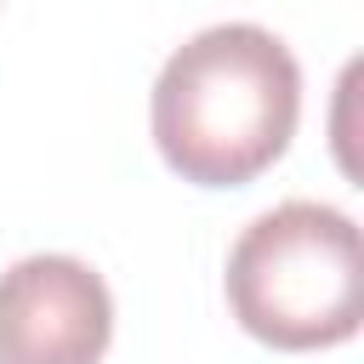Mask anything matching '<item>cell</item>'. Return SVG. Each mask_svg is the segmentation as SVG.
Segmentation results:
<instances>
[{
    "label": "cell",
    "mask_w": 364,
    "mask_h": 364,
    "mask_svg": "<svg viewBox=\"0 0 364 364\" xmlns=\"http://www.w3.org/2000/svg\"><path fill=\"white\" fill-rule=\"evenodd\" d=\"M233 318L284 353L336 347L364 318V245L347 210L284 199L262 210L228 250Z\"/></svg>",
    "instance_id": "2"
},
{
    "label": "cell",
    "mask_w": 364,
    "mask_h": 364,
    "mask_svg": "<svg viewBox=\"0 0 364 364\" xmlns=\"http://www.w3.org/2000/svg\"><path fill=\"white\" fill-rule=\"evenodd\" d=\"M114 336V296L80 256H23L0 273V364H97Z\"/></svg>",
    "instance_id": "3"
},
{
    "label": "cell",
    "mask_w": 364,
    "mask_h": 364,
    "mask_svg": "<svg viewBox=\"0 0 364 364\" xmlns=\"http://www.w3.org/2000/svg\"><path fill=\"white\" fill-rule=\"evenodd\" d=\"M301 68L262 23H216L182 40L154 80V142L182 182L239 188L296 136Z\"/></svg>",
    "instance_id": "1"
}]
</instances>
